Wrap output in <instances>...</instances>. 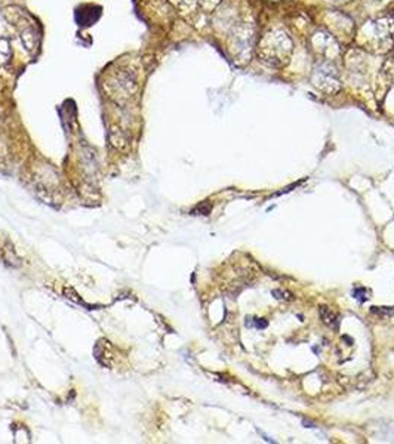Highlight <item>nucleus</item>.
Here are the masks:
<instances>
[{
    "instance_id": "obj_1",
    "label": "nucleus",
    "mask_w": 394,
    "mask_h": 444,
    "mask_svg": "<svg viewBox=\"0 0 394 444\" xmlns=\"http://www.w3.org/2000/svg\"><path fill=\"white\" fill-rule=\"evenodd\" d=\"M34 39H36V33H34L33 28H27V30H24V31L21 33V40H22L25 49L30 51V52H31V51L34 49V46H36Z\"/></svg>"
},
{
    "instance_id": "obj_2",
    "label": "nucleus",
    "mask_w": 394,
    "mask_h": 444,
    "mask_svg": "<svg viewBox=\"0 0 394 444\" xmlns=\"http://www.w3.org/2000/svg\"><path fill=\"white\" fill-rule=\"evenodd\" d=\"M11 58V46L6 39H0V65L8 62Z\"/></svg>"
},
{
    "instance_id": "obj_3",
    "label": "nucleus",
    "mask_w": 394,
    "mask_h": 444,
    "mask_svg": "<svg viewBox=\"0 0 394 444\" xmlns=\"http://www.w3.org/2000/svg\"><path fill=\"white\" fill-rule=\"evenodd\" d=\"M320 317H321V320H323L329 326H334L335 320H337L335 313L332 310H329L328 307H320Z\"/></svg>"
},
{
    "instance_id": "obj_4",
    "label": "nucleus",
    "mask_w": 394,
    "mask_h": 444,
    "mask_svg": "<svg viewBox=\"0 0 394 444\" xmlns=\"http://www.w3.org/2000/svg\"><path fill=\"white\" fill-rule=\"evenodd\" d=\"M170 2L181 11H191L196 6V0H170Z\"/></svg>"
},
{
    "instance_id": "obj_5",
    "label": "nucleus",
    "mask_w": 394,
    "mask_h": 444,
    "mask_svg": "<svg viewBox=\"0 0 394 444\" xmlns=\"http://www.w3.org/2000/svg\"><path fill=\"white\" fill-rule=\"evenodd\" d=\"M368 295H369V290L365 289V287L354 289V292H353V296H354L356 299H359L360 302H365L368 299Z\"/></svg>"
},
{
    "instance_id": "obj_6",
    "label": "nucleus",
    "mask_w": 394,
    "mask_h": 444,
    "mask_svg": "<svg viewBox=\"0 0 394 444\" xmlns=\"http://www.w3.org/2000/svg\"><path fill=\"white\" fill-rule=\"evenodd\" d=\"M210 210H212V204L210 203H202L191 213H196V215H209Z\"/></svg>"
},
{
    "instance_id": "obj_7",
    "label": "nucleus",
    "mask_w": 394,
    "mask_h": 444,
    "mask_svg": "<svg viewBox=\"0 0 394 444\" xmlns=\"http://www.w3.org/2000/svg\"><path fill=\"white\" fill-rule=\"evenodd\" d=\"M371 313L374 314H381V315H391L394 313L393 307H372Z\"/></svg>"
},
{
    "instance_id": "obj_8",
    "label": "nucleus",
    "mask_w": 394,
    "mask_h": 444,
    "mask_svg": "<svg viewBox=\"0 0 394 444\" xmlns=\"http://www.w3.org/2000/svg\"><path fill=\"white\" fill-rule=\"evenodd\" d=\"M220 2H221V0H202L203 6H205V8H209V9H210V8H215Z\"/></svg>"
},
{
    "instance_id": "obj_9",
    "label": "nucleus",
    "mask_w": 394,
    "mask_h": 444,
    "mask_svg": "<svg viewBox=\"0 0 394 444\" xmlns=\"http://www.w3.org/2000/svg\"><path fill=\"white\" fill-rule=\"evenodd\" d=\"M267 321L264 320V318H254V326L257 327V329H264V327H267Z\"/></svg>"
}]
</instances>
